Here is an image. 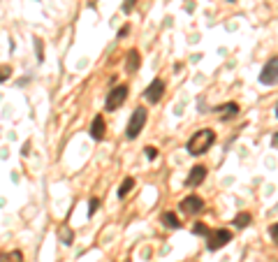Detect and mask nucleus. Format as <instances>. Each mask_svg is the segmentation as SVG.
I'll return each mask as SVG.
<instances>
[{
	"label": "nucleus",
	"mask_w": 278,
	"mask_h": 262,
	"mask_svg": "<svg viewBox=\"0 0 278 262\" xmlns=\"http://www.w3.org/2000/svg\"><path fill=\"white\" fill-rule=\"evenodd\" d=\"M216 112H223V121H227V119H232V116L239 114V105L236 102H225V105L216 107Z\"/></svg>",
	"instance_id": "obj_11"
},
{
	"label": "nucleus",
	"mask_w": 278,
	"mask_h": 262,
	"mask_svg": "<svg viewBox=\"0 0 278 262\" xmlns=\"http://www.w3.org/2000/svg\"><path fill=\"white\" fill-rule=\"evenodd\" d=\"M132 188H135V179H132V176H128V179H125L121 186H118V197L123 200V197H125V195L132 191Z\"/></svg>",
	"instance_id": "obj_16"
},
{
	"label": "nucleus",
	"mask_w": 278,
	"mask_h": 262,
	"mask_svg": "<svg viewBox=\"0 0 278 262\" xmlns=\"http://www.w3.org/2000/svg\"><path fill=\"white\" fill-rule=\"evenodd\" d=\"M227 2H234V0H227Z\"/></svg>",
	"instance_id": "obj_27"
},
{
	"label": "nucleus",
	"mask_w": 278,
	"mask_h": 262,
	"mask_svg": "<svg viewBox=\"0 0 278 262\" xmlns=\"http://www.w3.org/2000/svg\"><path fill=\"white\" fill-rule=\"evenodd\" d=\"M251 223H253V216H251V214H246V211H241V214L234 218V223H232V225L239 227V230H246Z\"/></svg>",
	"instance_id": "obj_15"
},
{
	"label": "nucleus",
	"mask_w": 278,
	"mask_h": 262,
	"mask_svg": "<svg viewBox=\"0 0 278 262\" xmlns=\"http://www.w3.org/2000/svg\"><path fill=\"white\" fill-rule=\"evenodd\" d=\"M208 232H211V230L207 227V223H195V225H192V235H197V237H208Z\"/></svg>",
	"instance_id": "obj_17"
},
{
	"label": "nucleus",
	"mask_w": 278,
	"mask_h": 262,
	"mask_svg": "<svg viewBox=\"0 0 278 262\" xmlns=\"http://www.w3.org/2000/svg\"><path fill=\"white\" fill-rule=\"evenodd\" d=\"M35 53H37V61L42 63L44 61V51H42V40H40V37H35Z\"/></svg>",
	"instance_id": "obj_19"
},
{
	"label": "nucleus",
	"mask_w": 278,
	"mask_h": 262,
	"mask_svg": "<svg viewBox=\"0 0 278 262\" xmlns=\"http://www.w3.org/2000/svg\"><path fill=\"white\" fill-rule=\"evenodd\" d=\"M162 93H165V81H162V79H153L146 86V91H144V97H146L151 105H158Z\"/></svg>",
	"instance_id": "obj_6"
},
{
	"label": "nucleus",
	"mask_w": 278,
	"mask_h": 262,
	"mask_svg": "<svg viewBox=\"0 0 278 262\" xmlns=\"http://www.w3.org/2000/svg\"><path fill=\"white\" fill-rule=\"evenodd\" d=\"M271 146H274V149H278V132H274V135H271Z\"/></svg>",
	"instance_id": "obj_24"
},
{
	"label": "nucleus",
	"mask_w": 278,
	"mask_h": 262,
	"mask_svg": "<svg viewBox=\"0 0 278 262\" xmlns=\"http://www.w3.org/2000/svg\"><path fill=\"white\" fill-rule=\"evenodd\" d=\"M269 235H271V239H274V244H278V223H274V225L269 227Z\"/></svg>",
	"instance_id": "obj_23"
},
{
	"label": "nucleus",
	"mask_w": 278,
	"mask_h": 262,
	"mask_svg": "<svg viewBox=\"0 0 278 262\" xmlns=\"http://www.w3.org/2000/svg\"><path fill=\"white\" fill-rule=\"evenodd\" d=\"M58 239H61L63 246H72V241H74V232H72V227L63 225L61 230H58Z\"/></svg>",
	"instance_id": "obj_13"
},
{
	"label": "nucleus",
	"mask_w": 278,
	"mask_h": 262,
	"mask_svg": "<svg viewBox=\"0 0 278 262\" xmlns=\"http://www.w3.org/2000/svg\"><path fill=\"white\" fill-rule=\"evenodd\" d=\"M230 239H232V232L230 230H213V232H208V244L207 248L213 253V251H220L225 244H230Z\"/></svg>",
	"instance_id": "obj_5"
},
{
	"label": "nucleus",
	"mask_w": 278,
	"mask_h": 262,
	"mask_svg": "<svg viewBox=\"0 0 278 262\" xmlns=\"http://www.w3.org/2000/svg\"><path fill=\"white\" fill-rule=\"evenodd\" d=\"M28 151H30V142H26V144H23V151H21V153H23V156H28Z\"/></svg>",
	"instance_id": "obj_25"
},
{
	"label": "nucleus",
	"mask_w": 278,
	"mask_h": 262,
	"mask_svg": "<svg viewBox=\"0 0 278 262\" xmlns=\"http://www.w3.org/2000/svg\"><path fill=\"white\" fill-rule=\"evenodd\" d=\"M144 153H146L148 160H156V158H158V149H156V146H146V149H144Z\"/></svg>",
	"instance_id": "obj_21"
},
{
	"label": "nucleus",
	"mask_w": 278,
	"mask_h": 262,
	"mask_svg": "<svg viewBox=\"0 0 278 262\" xmlns=\"http://www.w3.org/2000/svg\"><path fill=\"white\" fill-rule=\"evenodd\" d=\"M12 77V65H0V84Z\"/></svg>",
	"instance_id": "obj_18"
},
{
	"label": "nucleus",
	"mask_w": 278,
	"mask_h": 262,
	"mask_svg": "<svg viewBox=\"0 0 278 262\" xmlns=\"http://www.w3.org/2000/svg\"><path fill=\"white\" fill-rule=\"evenodd\" d=\"M260 84H262V86H276V84H278V56L269 58V63L262 68Z\"/></svg>",
	"instance_id": "obj_4"
},
{
	"label": "nucleus",
	"mask_w": 278,
	"mask_h": 262,
	"mask_svg": "<svg viewBox=\"0 0 278 262\" xmlns=\"http://www.w3.org/2000/svg\"><path fill=\"white\" fill-rule=\"evenodd\" d=\"M162 225L169 227V230H179V227H181V220H179V216H176L174 211H165V214H162Z\"/></svg>",
	"instance_id": "obj_12"
},
{
	"label": "nucleus",
	"mask_w": 278,
	"mask_h": 262,
	"mask_svg": "<svg viewBox=\"0 0 278 262\" xmlns=\"http://www.w3.org/2000/svg\"><path fill=\"white\" fill-rule=\"evenodd\" d=\"M276 119H278V105H276Z\"/></svg>",
	"instance_id": "obj_26"
},
{
	"label": "nucleus",
	"mask_w": 278,
	"mask_h": 262,
	"mask_svg": "<svg viewBox=\"0 0 278 262\" xmlns=\"http://www.w3.org/2000/svg\"><path fill=\"white\" fill-rule=\"evenodd\" d=\"M128 100V86L125 84H121V86L112 88V93L107 95V100H104V109L107 112H116V109H121V105Z\"/></svg>",
	"instance_id": "obj_3"
},
{
	"label": "nucleus",
	"mask_w": 278,
	"mask_h": 262,
	"mask_svg": "<svg viewBox=\"0 0 278 262\" xmlns=\"http://www.w3.org/2000/svg\"><path fill=\"white\" fill-rule=\"evenodd\" d=\"M179 207H181L183 214H190V216H195V214L204 211V200H202L200 195H188V197H183V200H181Z\"/></svg>",
	"instance_id": "obj_7"
},
{
	"label": "nucleus",
	"mask_w": 278,
	"mask_h": 262,
	"mask_svg": "<svg viewBox=\"0 0 278 262\" xmlns=\"http://www.w3.org/2000/svg\"><path fill=\"white\" fill-rule=\"evenodd\" d=\"M216 142V132L211 130V128H202L192 135L188 144H185V151L190 153V156H202V153H207L211 149V144Z\"/></svg>",
	"instance_id": "obj_1"
},
{
	"label": "nucleus",
	"mask_w": 278,
	"mask_h": 262,
	"mask_svg": "<svg viewBox=\"0 0 278 262\" xmlns=\"http://www.w3.org/2000/svg\"><path fill=\"white\" fill-rule=\"evenodd\" d=\"M0 262H23V253L21 251H2Z\"/></svg>",
	"instance_id": "obj_14"
},
{
	"label": "nucleus",
	"mask_w": 278,
	"mask_h": 262,
	"mask_svg": "<svg viewBox=\"0 0 278 262\" xmlns=\"http://www.w3.org/2000/svg\"><path fill=\"white\" fill-rule=\"evenodd\" d=\"M146 119H148L146 107H137V109L132 112L130 121H128V128H125V137H128V140H137V135L144 130V125H146Z\"/></svg>",
	"instance_id": "obj_2"
},
{
	"label": "nucleus",
	"mask_w": 278,
	"mask_h": 262,
	"mask_svg": "<svg viewBox=\"0 0 278 262\" xmlns=\"http://www.w3.org/2000/svg\"><path fill=\"white\" fill-rule=\"evenodd\" d=\"M135 5H137V0H125V5H123V12H125V14H130L132 9H135Z\"/></svg>",
	"instance_id": "obj_22"
},
{
	"label": "nucleus",
	"mask_w": 278,
	"mask_h": 262,
	"mask_svg": "<svg viewBox=\"0 0 278 262\" xmlns=\"http://www.w3.org/2000/svg\"><path fill=\"white\" fill-rule=\"evenodd\" d=\"M88 132H91V137H93L95 142H102V140H104V132H107V123H104L102 114H97L95 119H93V123H91Z\"/></svg>",
	"instance_id": "obj_9"
},
{
	"label": "nucleus",
	"mask_w": 278,
	"mask_h": 262,
	"mask_svg": "<svg viewBox=\"0 0 278 262\" xmlns=\"http://www.w3.org/2000/svg\"><path fill=\"white\" fill-rule=\"evenodd\" d=\"M139 65H141V56H139L137 49H130V51H128V58H125V70L132 74V72L139 70Z\"/></svg>",
	"instance_id": "obj_10"
},
{
	"label": "nucleus",
	"mask_w": 278,
	"mask_h": 262,
	"mask_svg": "<svg viewBox=\"0 0 278 262\" xmlns=\"http://www.w3.org/2000/svg\"><path fill=\"white\" fill-rule=\"evenodd\" d=\"M97 207H100V200H97V197H93V200L88 202V214L93 216V214H95V211H97Z\"/></svg>",
	"instance_id": "obj_20"
},
{
	"label": "nucleus",
	"mask_w": 278,
	"mask_h": 262,
	"mask_svg": "<svg viewBox=\"0 0 278 262\" xmlns=\"http://www.w3.org/2000/svg\"><path fill=\"white\" fill-rule=\"evenodd\" d=\"M204 179H207V167H204V165H195L190 169V174L185 176V186H188V188H195V186H200Z\"/></svg>",
	"instance_id": "obj_8"
}]
</instances>
